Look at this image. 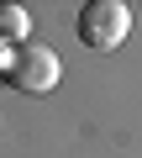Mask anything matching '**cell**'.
<instances>
[{
    "instance_id": "obj_1",
    "label": "cell",
    "mask_w": 142,
    "mask_h": 158,
    "mask_svg": "<svg viewBox=\"0 0 142 158\" xmlns=\"http://www.w3.org/2000/svg\"><path fill=\"white\" fill-rule=\"evenodd\" d=\"M126 32H132V6L126 0H90V6L79 11V42L95 48V53L121 48Z\"/></svg>"
},
{
    "instance_id": "obj_2",
    "label": "cell",
    "mask_w": 142,
    "mask_h": 158,
    "mask_svg": "<svg viewBox=\"0 0 142 158\" xmlns=\"http://www.w3.org/2000/svg\"><path fill=\"white\" fill-rule=\"evenodd\" d=\"M6 79H11L21 95H47V90H58L63 63H58V53H53V48H37V42H26V48H16V53H11V63H6Z\"/></svg>"
},
{
    "instance_id": "obj_3",
    "label": "cell",
    "mask_w": 142,
    "mask_h": 158,
    "mask_svg": "<svg viewBox=\"0 0 142 158\" xmlns=\"http://www.w3.org/2000/svg\"><path fill=\"white\" fill-rule=\"evenodd\" d=\"M26 27H32V16L21 6H0V32L6 37H26Z\"/></svg>"
}]
</instances>
